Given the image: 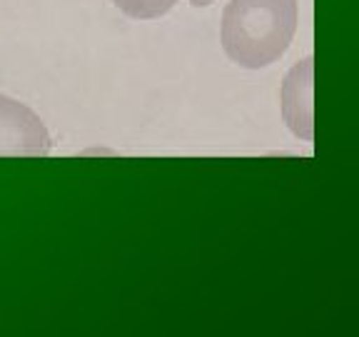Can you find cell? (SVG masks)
I'll return each mask as SVG.
<instances>
[{
	"label": "cell",
	"instance_id": "1",
	"mask_svg": "<svg viewBox=\"0 0 359 337\" xmlns=\"http://www.w3.org/2000/svg\"><path fill=\"white\" fill-rule=\"evenodd\" d=\"M297 30V0H230L222 13V48L232 62L259 70L277 62Z\"/></svg>",
	"mask_w": 359,
	"mask_h": 337
},
{
	"label": "cell",
	"instance_id": "3",
	"mask_svg": "<svg viewBox=\"0 0 359 337\" xmlns=\"http://www.w3.org/2000/svg\"><path fill=\"white\" fill-rule=\"evenodd\" d=\"M282 112L299 138L312 140V58L287 75L282 88Z\"/></svg>",
	"mask_w": 359,
	"mask_h": 337
},
{
	"label": "cell",
	"instance_id": "5",
	"mask_svg": "<svg viewBox=\"0 0 359 337\" xmlns=\"http://www.w3.org/2000/svg\"><path fill=\"white\" fill-rule=\"evenodd\" d=\"M192 6L195 8H205V6H210V3H212V0H190Z\"/></svg>",
	"mask_w": 359,
	"mask_h": 337
},
{
	"label": "cell",
	"instance_id": "2",
	"mask_svg": "<svg viewBox=\"0 0 359 337\" xmlns=\"http://www.w3.org/2000/svg\"><path fill=\"white\" fill-rule=\"evenodd\" d=\"M50 147L43 120L28 105L0 93V157H43Z\"/></svg>",
	"mask_w": 359,
	"mask_h": 337
},
{
	"label": "cell",
	"instance_id": "4",
	"mask_svg": "<svg viewBox=\"0 0 359 337\" xmlns=\"http://www.w3.org/2000/svg\"><path fill=\"white\" fill-rule=\"evenodd\" d=\"M112 3L128 18H135V20H155V18L172 11V6L177 0H112Z\"/></svg>",
	"mask_w": 359,
	"mask_h": 337
}]
</instances>
